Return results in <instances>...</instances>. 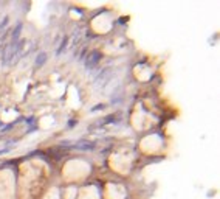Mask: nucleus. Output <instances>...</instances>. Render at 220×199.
Segmentation results:
<instances>
[{
    "label": "nucleus",
    "mask_w": 220,
    "mask_h": 199,
    "mask_svg": "<svg viewBox=\"0 0 220 199\" xmlns=\"http://www.w3.org/2000/svg\"><path fill=\"white\" fill-rule=\"evenodd\" d=\"M44 59H47V55H45V53H42V55L36 59V64H37V65H42V64H44Z\"/></svg>",
    "instance_id": "1"
},
{
    "label": "nucleus",
    "mask_w": 220,
    "mask_h": 199,
    "mask_svg": "<svg viewBox=\"0 0 220 199\" xmlns=\"http://www.w3.org/2000/svg\"><path fill=\"white\" fill-rule=\"evenodd\" d=\"M65 45H67V39H64V42H62V45H61V48H59V50H56V53H57V55H61V53L64 51V48H65Z\"/></svg>",
    "instance_id": "2"
}]
</instances>
